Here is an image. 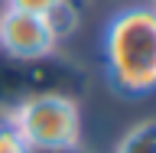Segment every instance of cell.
<instances>
[{
	"mask_svg": "<svg viewBox=\"0 0 156 153\" xmlns=\"http://www.w3.org/2000/svg\"><path fill=\"white\" fill-rule=\"evenodd\" d=\"M101 72L120 98L156 95V7L150 0H127L111 10L98 36Z\"/></svg>",
	"mask_w": 156,
	"mask_h": 153,
	"instance_id": "1",
	"label": "cell"
},
{
	"mask_svg": "<svg viewBox=\"0 0 156 153\" xmlns=\"http://www.w3.org/2000/svg\"><path fill=\"white\" fill-rule=\"evenodd\" d=\"M10 124L29 150H58L85 144V114L78 95L65 88L36 91L10 107Z\"/></svg>",
	"mask_w": 156,
	"mask_h": 153,
	"instance_id": "2",
	"label": "cell"
},
{
	"mask_svg": "<svg viewBox=\"0 0 156 153\" xmlns=\"http://www.w3.org/2000/svg\"><path fill=\"white\" fill-rule=\"evenodd\" d=\"M62 42L46 16L23 10H0V56L13 62H46L55 59Z\"/></svg>",
	"mask_w": 156,
	"mask_h": 153,
	"instance_id": "3",
	"label": "cell"
},
{
	"mask_svg": "<svg viewBox=\"0 0 156 153\" xmlns=\"http://www.w3.org/2000/svg\"><path fill=\"white\" fill-rule=\"evenodd\" d=\"M111 153H156V117L130 124Z\"/></svg>",
	"mask_w": 156,
	"mask_h": 153,
	"instance_id": "4",
	"label": "cell"
},
{
	"mask_svg": "<svg viewBox=\"0 0 156 153\" xmlns=\"http://www.w3.org/2000/svg\"><path fill=\"white\" fill-rule=\"evenodd\" d=\"M75 0H3V7L10 10H23V13H36V16H55L58 10H65Z\"/></svg>",
	"mask_w": 156,
	"mask_h": 153,
	"instance_id": "5",
	"label": "cell"
},
{
	"mask_svg": "<svg viewBox=\"0 0 156 153\" xmlns=\"http://www.w3.org/2000/svg\"><path fill=\"white\" fill-rule=\"evenodd\" d=\"M0 153H33V150L26 147V140L13 130V124H10V121L0 127Z\"/></svg>",
	"mask_w": 156,
	"mask_h": 153,
	"instance_id": "6",
	"label": "cell"
},
{
	"mask_svg": "<svg viewBox=\"0 0 156 153\" xmlns=\"http://www.w3.org/2000/svg\"><path fill=\"white\" fill-rule=\"evenodd\" d=\"M33 153H94V150H88L85 144H75V147H58V150H33Z\"/></svg>",
	"mask_w": 156,
	"mask_h": 153,
	"instance_id": "7",
	"label": "cell"
},
{
	"mask_svg": "<svg viewBox=\"0 0 156 153\" xmlns=\"http://www.w3.org/2000/svg\"><path fill=\"white\" fill-rule=\"evenodd\" d=\"M0 10H3V0H0Z\"/></svg>",
	"mask_w": 156,
	"mask_h": 153,
	"instance_id": "8",
	"label": "cell"
},
{
	"mask_svg": "<svg viewBox=\"0 0 156 153\" xmlns=\"http://www.w3.org/2000/svg\"><path fill=\"white\" fill-rule=\"evenodd\" d=\"M150 3H153V7H156V0H150Z\"/></svg>",
	"mask_w": 156,
	"mask_h": 153,
	"instance_id": "9",
	"label": "cell"
}]
</instances>
